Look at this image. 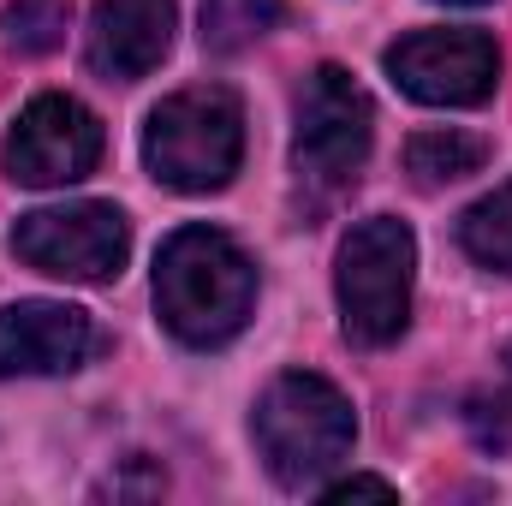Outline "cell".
Listing matches in <instances>:
<instances>
[{
  "instance_id": "6da1fadb",
  "label": "cell",
  "mask_w": 512,
  "mask_h": 506,
  "mask_svg": "<svg viewBox=\"0 0 512 506\" xmlns=\"http://www.w3.org/2000/svg\"><path fill=\"white\" fill-rule=\"evenodd\" d=\"M155 310L173 340L215 352L245 334L256 310V268L221 227H179L155 256Z\"/></svg>"
},
{
  "instance_id": "7c38bea8",
  "label": "cell",
  "mask_w": 512,
  "mask_h": 506,
  "mask_svg": "<svg viewBox=\"0 0 512 506\" xmlns=\"http://www.w3.org/2000/svg\"><path fill=\"white\" fill-rule=\"evenodd\" d=\"M459 245H465L471 262H483L495 274H512V179L495 197H483V203H471L459 215Z\"/></svg>"
},
{
  "instance_id": "30bf717a",
  "label": "cell",
  "mask_w": 512,
  "mask_h": 506,
  "mask_svg": "<svg viewBox=\"0 0 512 506\" xmlns=\"http://www.w3.org/2000/svg\"><path fill=\"white\" fill-rule=\"evenodd\" d=\"M173 48V0H96L90 12V66L108 84L149 78Z\"/></svg>"
},
{
  "instance_id": "3957f363",
  "label": "cell",
  "mask_w": 512,
  "mask_h": 506,
  "mask_svg": "<svg viewBox=\"0 0 512 506\" xmlns=\"http://www.w3.org/2000/svg\"><path fill=\"white\" fill-rule=\"evenodd\" d=\"M143 161L167 191H185V197H209V191L233 185V173L245 161L239 96L221 84H197V90L167 96L143 126Z\"/></svg>"
},
{
  "instance_id": "4fadbf2b",
  "label": "cell",
  "mask_w": 512,
  "mask_h": 506,
  "mask_svg": "<svg viewBox=\"0 0 512 506\" xmlns=\"http://www.w3.org/2000/svg\"><path fill=\"white\" fill-rule=\"evenodd\" d=\"M286 18L280 0H203V48L209 54H239L256 36H268Z\"/></svg>"
},
{
  "instance_id": "8fae6325",
  "label": "cell",
  "mask_w": 512,
  "mask_h": 506,
  "mask_svg": "<svg viewBox=\"0 0 512 506\" xmlns=\"http://www.w3.org/2000/svg\"><path fill=\"white\" fill-rule=\"evenodd\" d=\"M489 155H495V143H489V137L459 131V126H435V131H417V137L405 143V173H411V185L441 191V185H453V179L483 173V161H489Z\"/></svg>"
},
{
  "instance_id": "52a82bcc",
  "label": "cell",
  "mask_w": 512,
  "mask_h": 506,
  "mask_svg": "<svg viewBox=\"0 0 512 506\" xmlns=\"http://www.w3.org/2000/svg\"><path fill=\"white\" fill-rule=\"evenodd\" d=\"M382 66L423 108H477L501 84V48L489 30H411L387 48Z\"/></svg>"
},
{
  "instance_id": "ba28073f",
  "label": "cell",
  "mask_w": 512,
  "mask_h": 506,
  "mask_svg": "<svg viewBox=\"0 0 512 506\" xmlns=\"http://www.w3.org/2000/svg\"><path fill=\"white\" fill-rule=\"evenodd\" d=\"M96 161H102V120L72 96H36L6 137V173L12 185L30 191L78 185L96 173Z\"/></svg>"
},
{
  "instance_id": "5bb4252c",
  "label": "cell",
  "mask_w": 512,
  "mask_h": 506,
  "mask_svg": "<svg viewBox=\"0 0 512 506\" xmlns=\"http://www.w3.org/2000/svg\"><path fill=\"white\" fill-rule=\"evenodd\" d=\"M66 24H72V0H12V6H6V42H12L18 54H48V48H60Z\"/></svg>"
},
{
  "instance_id": "8992f818",
  "label": "cell",
  "mask_w": 512,
  "mask_h": 506,
  "mask_svg": "<svg viewBox=\"0 0 512 506\" xmlns=\"http://www.w3.org/2000/svg\"><path fill=\"white\" fill-rule=\"evenodd\" d=\"M12 256L30 262L36 274L54 280H78V286H102L126 268L131 256V221L114 203H60V209H36L18 215L12 227Z\"/></svg>"
},
{
  "instance_id": "e0dca14e",
  "label": "cell",
  "mask_w": 512,
  "mask_h": 506,
  "mask_svg": "<svg viewBox=\"0 0 512 506\" xmlns=\"http://www.w3.org/2000/svg\"><path fill=\"white\" fill-rule=\"evenodd\" d=\"M441 6H489V0H441Z\"/></svg>"
},
{
  "instance_id": "9a60e30c",
  "label": "cell",
  "mask_w": 512,
  "mask_h": 506,
  "mask_svg": "<svg viewBox=\"0 0 512 506\" xmlns=\"http://www.w3.org/2000/svg\"><path fill=\"white\" fill-rule=\"evenodd\" d=\"M501 364H507V381L489 387V393H471V411H465L477 447H489V453H507L512 447V346L501 352Z\"/></svg>"
},
{
  "instance_id": "277c9868",
  "label": "cell",
  "mask_w": 512,
  "mask_h": 506,
  "mask_svg": "<svg viewBox=\"0 0 512 506\" xmlns=\"http://www.w3.org/2000/svg\"><path fill=\"white\" fill-rule=\"evenodd\" d=\"M411 274H417V239L405 221L370 215L346 233L334 292H340V328L352 346H393L411 322Z\"/></svg>"
},
{
  "instance_id": "9c48e42d",
  "label": "cell",
  "mask_w": 512,
  "mask_h": 506,
  "mask_svg": "<svg viewBox=\"0 0 512 506\" xmlns=\"http://www.w3.org/2000/svg\"><path fill=\"white\" fill-rule=\"evenodd\" d=\"M96 352V322L78 304L18 298L0 310V376H66Z\"/></svg>"
},
{
  "instance_id": "7a4b0ae2",
  "label": "cell",
  "mask_w": 512,
  "mask_h": 506,
  "mask_svg": "<svg viewBox=\"0 0 512 506\" xmlns=\"http://www.w3.org/2000/svg\"><path fill=\"white\" fill-rule=\"evenodd\" d=\"M251 435L268 477L280 489H310L316 477H328L352 453L358 417H352V399L328 376L286 370V376H274L262 387V399L251 411Z\"/></svg>"
},
{
  "instance_id": "5b68a950",
  "label": "cell",
  "mask_w": 512,
  "mask_h": 506,
  "mask_svg": "<svg viewBox=\"0 0 512 506\" xmlns=\"http://www.w3.org/2000/svg\"><path fill=\"white\" fill-rule=\"evenodd\" d=\"M376 137V108L352 84L346 66H316L298 90V131H292V167L316 191H340L364 173Z\"/></svg>"
},
{
  "instance_id": "2e32d148",
  "label": "cell",
  "mask_w": 512,
  "mask_h": 506,
  "mask_svg": "<svg viewBox=\"0 0 512 506\" xmlns=\"http://www.w3.org/2000/svg\"><path fill=\"white\" fill-rule=\"evenodd\" d=\"M352 495H376V501H393L399 489H393L387 477H346V483H328V489H322V501H352Z\"/></svg>"
}]
</instances>
